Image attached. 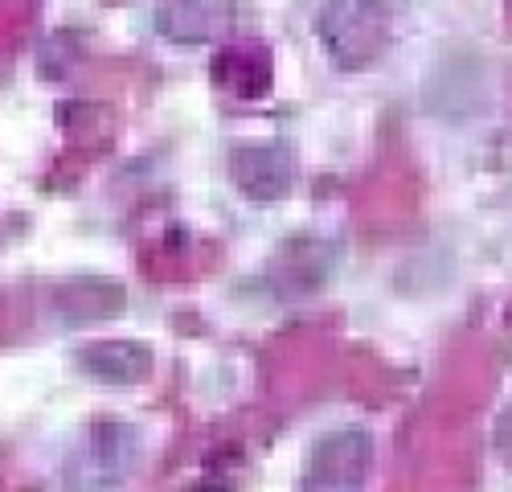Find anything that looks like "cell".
I'll list each match as a JSON object with an SVG mask.
<instances>
[{
  "instance_id": "277c9868",
  "label": "cell",
  "mask_w": 512,
  "mask_h": 492,
  "mask_svg": "<svg viewBox=\"0 0 512 492\" xmlns=\"http://www.w3.org/2000/svg\"><path fill=\"white\" fill-rule=\"evenodd\" d=\"M230 181L246 201H283L295 185V152L283 140H250L230 152Z\"/></svg>"
},
{
  "instance_id": "6da1fadb",
  "label": "cell",
  "mask_w": 512,
  "mask_h": 492,
  "mask_svg": "<svg viewBox=\"0 0 512 492\" xmlns=\"http://www.w3.org/2000/svg\"><path fill=\"white\" fill-rule=\"evenodd\" d=\"M316 41L336 70H369L394 41V13L386 0H324L316 9Z\"/></svg>"
},
{
  "instance_id": "3957f363",
  "label": "cell",
  "mask_w": 512,
  "mask_h": 492,
  "mask_svg": "<svg viewBox=\"0 0 512 492\" xmlns=\"http://www.w3.org/2000/svg\"><path fill=\"white\" fill-rule=\"evenodd\" d=\"M140 460V431L132 423H95L87 431L78 460L70 464V484L115 488L132 476Z\"/></svg>"
},
{
  "instance_id": "ba28073f",
  "label": "cell",
  "mask_w": 512,
  "mask_h": 492,
  "mask_svg": "<svg viewBox=\"0 0 512 492\" xmlns=\"http://www.w3.org/2000/svg\"><path fill=\"white\" fill-rule=\"evenodd\" d=\"M492 447H496V456L500 464L512 472V402L500 410V419H496V431H492Z\"/></svg>"
},
{
  "instance_id": "7a4b0ae2",
  "label": "cell",
  "mask_w": 512,
  "mask_h": 492,
  "mask_svg": "<svg viewBox=\"0 0 512 492\" xmlns=\"http://www.w3.org/2000/svg\"><path fill=\"white\" fill-rule=\"evenodd\" d=\"M369 468H373V435L365 427H336L324 431L308 451L304 488L353 492L369 480Z\"/></svg>"
},
{
  "instance_id": "52a82bcc",
  "label": "cell",
  "mask_w": 512,
  "mask_h": 492,
  "mask_svg": "<svg viewBox=\"0 0 512 492\" xmlns=\"http://www.w3.org/2000/svg\"><path fill=\"white\" fill-rule=\"evenodd\" d=\"M160 17H181V25L164 29V37H173V41H205V33H209V17L197 0H168Z\"/></svg>"
},
{
  "instance_id": "8992f818",
  "label": "cell",
  "mask_w": 512,
  "mask_h": 492,
  "mask_svg": "<svg viewBox=\"0 0 512 492\" xmlns=\"http://www.w3.org/2000/svg\"><path fill=\"white\" fill-rule=\"evenodd\" d=\"M213 78H218L226 91L242 95V99H259V95L271 91V54L263 46L222 50L218 62H213Z\"/></svg>"
},
{
  "instance_id": "5b68a950",
  "label": "cell",
  "mask_w": 512,
  "mask_h": 492,
  "mask_svg": "<svg viewBox=\"0 0 512 492\" xmlns=\"http://www.w3.org/2000/svg\"><path fill=\"white\" fill-rule=\"evenodd\" d=\"M78 369L87 378L103 382V386H140L144 378H152V349L140 341H95L87 349H78Z\"/></svg>"
}]
</instances>
